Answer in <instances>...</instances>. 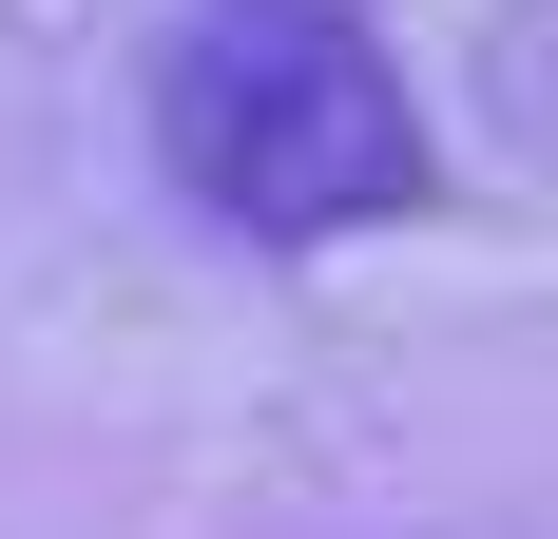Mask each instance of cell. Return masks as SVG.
<instances>
[{
	"label": "cell",
	"instance_id": "1",
	"mask_svg": "<svg viewBox=\"0 0 558 539\" xmlns=\"http://www.w3.org/2000/svg\"><path fill=\"white\" fill-rule=\"evenodd\" d=\"M155 155L251 251H328V231L424 213V97L366 39V0H193L155 58Z\"/></svg>",
	"mask_w": 558,
	"mask_h": 539
}]
</instances>
